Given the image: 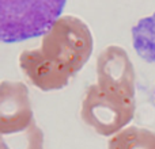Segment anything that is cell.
<instances>
[{"mask_svg": "<svg viewBox=\"0 0 155 149\" xmlns=\"http://www.w3.org/2000/svg\"><path fill=\"white\" fill-rule=\"evenodd\" d=\"M0 149H44V132L37 123L12 136H0Z\"/></svg>", "mask_w": 155, "mask_h": 149, "instance_id": "7", "label": "cell"}, {"mask_svg": "<svg viewBox=\"0 0 155 149\" xmlns=\"http://www.w3.org/2000/svg\"><path fill=\"white\" fill-rule=\"evenodd\" d=\"M107 149H155V132L128 126L110 137Z\"/></svg>", "mask_w": 155, "mask_h": 149, "instance_id": "5", "label": "cell"}, {"mask_svg": "<svg viewBox=\"0 0 155 149\" xmlns=\"http://www.w3.org/2000/svg\"><path fill=\"white\" fill-rule=\"evenodd\" d=\"M94 40L87 23L74 15H61L42 35L40 48L26 49L19 56V68L41 91H57L91 57Z\"/></svg>", "mask_w": 155, "mask_h": 149, "instance_id": "1", "label": "cell"}, {"mask_svg": "<svg viewBox=\"0 0 155 149\" xmlns=\"http://www.w3.org/2000/svg\"><path fill=\"white\" fill-rule=\"evenodd\" d=\"M132 43L143 60L155 62V12L132 27Z\"/></svg>", "mask_w": 155, "mask_h": 149, "instance_id": "6", "label": "cell"}, {"mask_svg": "<svg viewBox=\"0 0 155 149\" xmlns=\"http://www.w3.org/2000/svg\"><path fill=\"white\" fill-rule=\"evenodd\" d=\"M65 7L64 0H0V42L44 35Z\"/></svg>", "mask_w": 155, "mask_h": 149, "instance_id": "3", "label": "cell"}, {"mask_svg": "<svg viewBox=\"0 0 155 149\" xmlns=\"http://www.w3.org/2000/svg\"><path fill=\"white\" fill-rule=\"evenodd\" d=\"M97 81L86 90L80 117L99 136H114L132 121L136 109L135 69L129 54L109 45L97 57Z\"/></svg>", "mask_w": 155, "mask_h": 149, "instance_id": "2", "label": "cell"}, {"mask_svg": "<svg viewBox=\"0 0 155 149\" xmlns=\"http://www.w3.org/2000/svg\"><path fill=\"white\" fill-rule=\"evenodd\" d=\"M35 123L29 88L22 81L0 83V136H12Z\"/></svg>", "mask_w": 155, "mask_h": 149, "instance_id": "4", "label": "cell"}]
</instances>
